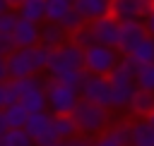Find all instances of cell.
Masks as SVG:
<instances>
[{"mask_svg":"<svg viewBox=\"0 0 154 146\" xmlns=\"http://www.w3.org/2000/svg\"><path fill=\"white\" fill-rule=\"evenodd\" d=\"M51 57V50L43 45H34V48H14L5 62H7V74L10 79H22V77H34L38 72L46 69Z\"/></svg>","mask_w":154,"mask_h":146,"instance_id":"6da1fadb","label":"cell"},{"mask_svg":"<svg viewBox=\"0 0 154 146\" xmlns=\"http://www.w3.org/2000/svg\"><path fill=\"white\" fill-rule=\"evenodd\" d=\"M135 72H137V65L130 57H120L118 65L113 67V72L106 77L108 86H111L108 110H123V108H128V101H130L132 91L137 89L135 86Z\"/></svg>","mask_w":154,"mask_h":146,"instance_id":"7a4b0ae2","label":"cell"},{"mask_svg":"<svg viewBox=\"0 0 154 146\" xmlns=\"http://www.w3.org/2000/svg\"><path fill=\"white\" fill-rule=\"evenodd\" d=\"M75 127H77V134L79 136H99L108 124H111V110L108 108H101L96 103H87V101H77V105L72 108L70 112Z\"/></svg>","mask_w":154,"mask_h":146,"instance_id":"3957f363","label":"cell"},{"mask_svg":"<svg viewBox=\"0 0 154 146\" xmlns=\"http://www.w3.org/2000/svg\"><path fill=\"white\" fill-rule=\"evenodd\" d=\"M82 57H84V50H79L77 45H72L70 41L63 43V45H58V48H53L51 50V57H48V65H46L48 79L51 81H58L67 72L82 69Z\"/></svg>","mask_w":154,"mask_h":146,"instance_id":"277c9868","label":"cell"},{"mask_svg":"<svg viewBox=\"0 0 154 146\" xmlns=\"http://www.w3.org/2000/svg\"><path fill=\"white\" fill-rule=\"evenodd\" d=\"M120 55L116 53V48H108V45H89L84 50V57H82V69L87 74H96V77H108L113 72V67L118 65Z\"/></svg>","mask_w":154,"mask_h":146,"instance_id":"5b68a950","label":"cell"},{"mask_svg":"<svg viewBox=\"0 0 154 146\" xmlns=\"http://www.w3.org/2000/svg\"><path fill=\"white\" fill-rule=\"evenodd\" d=\"M79 93L72 91L70 86L60 84V81H51L46 84V110H51V115H70L72 108L77 105Z\"/></svg>","mask_w":154,"mask_h":146,"instance_id":"8992f818","label":"cell"},{"mask_svg":"<svg viewBox=\"0 0 154 146\" xmlns=\"http://www.w3.org/2000/svg\"><path fill=\"white\" fill-rule=\"evenodd\" d=\"M154 7V0H108V17H113L118 24L142 19Z\"/></svg>","mask_w":154,"mask_h":146,"instance_id":"52a82bcc","label":"cell"},{"mask_svg":"<svg viewBox=\"0 0 154 146\" xmlns=\"http://www.w3.org/2000/svg\"><path fill=\"white\" fill-rule=\"evenodd\" d=\"M24 132L29 134V139L34 141V146L53 144V141H55V136H53V115H51L48 110H43V112H31V115L26 117Z\"/></svg>","mask_w":154,"mask_h":146,"instance_id":"ba28073f","label":"cell"},{"mask_svg":"<svg viewBox=\"0 0 154 146\" xmlns=\"http://www.w3.org/2000/svg\"><path fill=\"white\" fill-rule=\"evenodd\" d=\"M79 98L87 103H96L101 108H108L111 101V86L106 77H96V74H87L82 86H79Z\"/></svg>","mask_w":154,"mask_h":146,"instance_id":"9c48e42d","label":"cell"},{"mask_svg":"<svg viewBox=\"0 0 154 146\" xmlns=\"http://www.w3.org/2000/svg\"><path fill=\"white\" fill-rule=\"evenodd\" d=\"M87 26H89V31H91V36H94V43H99V45H108V48H116L118 36H120V24H118L113 17H108V14L96 17V19L89 22Z\"/></svg>","mask_w":154,"mask_h":146,"instance_id":"30bf717a","label":"cell"},{"mask_svg":"<svg viewBox=\"0 0 154 146\" xmlns=\"http://www.w3.org/2000/svg\"><path fill=\"white\" fill-rule=\"evenodd\" d=\"M147 36L144 26H142V19H135V22H123L120 24V36H118V43H116V53L118 55H130V50Z\"/></svg>","mask_w":154,"mask_h":146,"instance_id":"8fae6325","label":"cell"},{"mask_svg":"<svg viewBox=\"0 0 154 146\" xmlns=\"http://www.w3.org/2000/svg\"><path fill=\"white\" fill-rule=\"evenodd\" d=\"M128 139H130V122H116L108 124L91 141V146H128Z\"/></svg>","mask_w":154,"mask_h":146,"instance_id":"7c38bea8","label":"cell"},{"mask_svg":"<svg viewBox=\"0 0 154 146\" xmlns=\"http://www.w3.org/2000/svg\"><path fill=\"white\" fill-rule=\"evenodd\" d=\"M10 38H12V45L14 48H34V45H38V24L17 19Z\"/></svg>","mask_w":154,"mask_h":146,"instance_id":"4fadbf2b","label":"cell"},{"mask_svg":"<svg viewBox=\"0 0 154 146\" xmlns=\"http://www.w3.org/2000/svg\"><path fill=\"white\" fill-rule=\"evenodd\" d=\"M72 10L84 19V24H89L96 17L108 14V0H75L72 2Z\"/></svg>","mask_w":154,"mask_h":146,"instance_id":"5bb4252c","label":"cell"},{"mask_svg":"<svg viewBox=\"0 0 154 146\" xmlns=\"http://www.w3.org/2000/svg\"><path fill=\"white\" fill-rule=\"evenodd\" d=\"M63 43H67V34L60 29V24L43 22V24L38 26V45L53 50V48H58V45H63Z\"/></svg>","mask_w":154,"mask_h":146,"instance_id":"9a60e30c","label":"cell"},{"mask_svg":"<svg viewBox=\"0 0 154 146\" xmlns=\"http://www.w3.org/2000/svg\"><path fill=\"white\" fill-rule=\"evenodd\" d=\"M128 108H130V112L137 120H144L152 112V108H154V93L142 91V89H135L132 96H130V101H128Z\"/></svg>","mask_w":154,"mask_h":146,"instance_id":"2e32d148","label":"cell"},{"mask_svg":"<svg viewBox=\"0 0 154 146\" xmlns=\"http://www.w3.org/2000/svg\"><path fill=\"white\" fill-rule=\"evenodd\" d=\"M128 146H154V127L147 120H135L130 124Z\"/></svg>","mask_w":154,"mask_h":146,"instance_id":"e0dca14e","label":"cell"},{"mask_svg":"<svg viewBox=\"0 0 154 146\" xmlns=\"http://www.w3.org/2000/svg\"><path fill=\"white\" fill-rule=\"evenodd\" d=\"M46 84H48V79L38 77V74H34V77H22V79H7V86H10L12 96H14V101H17L19 96L29 93V91H38V89H46Z\"/></svg>","mask_w":154,"mask_h":146,"instance_id":"ac0fdd59","label":"cell"},{"mask_svg":"<svg viewBox=\"0 0 154 146\" xmlns=\"http://www.w3.org/2000/svg\"><path fill=\"white\" fill-rule=\"evenodd\" d=\"M43 14H46V0H24L17 7V17L31 24H43Z\"/></svg>","mask_w":154,"mask_h":146,"instance_id":"d6986e66","label":"cell"},{"mask_svg":"<svg viewBox=\"0 0 154 146\" xmlns=\"http://www.w3.org/2000/svg\"><path fill=\"white\" fill-rule=\"evenodd\" d=\"M125 57H130L137 67H140V65H152V62H154V38H152V36H144V38L130 50V55H125Z\"/></svg>","mask_w":154,"mask_h":146,"instance_id":"ffe728a7","label":"cell"},{"mask_svg":"<svg viewBox=\"0 0 154 146\" xmlns=\"http://www.w3.org/2000/svg\"><path fill=\"white\" fill-rule=\"evenodd\" d=\"M53 136L55 141H70L77 136V127L70 115H53Z\"/></svg>","mask_w":154,"mask_h":146,"instance_id":"44dd1931","label":"cell"},{"mask_svg":"<svg viewBox=\"0 0 154 146\" xmlns=\"http://www.w3.org/2000/svg\"><path fill=\"white\" fill-rule=\"evenodd\" d=\"M17 103L31 115V112H43L46 110V89H38V91H29L24 96L17 98Z\"/></svg>","mask_w":154,"mask_h":146,"instance_id":"7402d4cb","label":"cell"},{"mask_svg":"<svg viewBox=\"0 0 154 146\" xmlns=\"http://www.w3.org/2000/svg\"><path fill=\"white\" fill-rule=\"evenodd\" d=\"M2 115H5V122H7L10 129H24L26 117H29V112H26L17 101L10 103V105H5V108H2Z\"/></svg>","mask_w":154,"mask_h":146,"instance_id":"603a6c76","label":"cell"},{"mask_svg":"<svg viewBox=\"0 0 154 146\" xmlns=\"http://www.w3.org/2000/svg\"><path fill=\"white\" fill-rule=\"evenodd\" d=\"M72 10V2L67 0H46V14H43V22H51V24H60V19Z\"/></svg>","mask_w":154,"mask_h":146,"instance_id":"cb8c5ba5","label":"cell"},{"mask_svg":"<svg viewBox=\"0 0 154 146\" xmlns=\"http://www.w3.org/2000/svg\"><path fill=\"white\" fill-rule=\"evenodd\" d=\"M135 86L142 89V91L154 93V62L137 67V72H135Z\"/></svg>","mask_w":154,"mask_h":146,"instance_id":"d4e9b609","label":"cell"},{"mask_svg":"<svg viewBox=\"0 0 154 146\" xmlns=\"http://www.w3.org/2000/svg\"><path fill=\"white\" fill-rule=\"evenodd\" d=\"M0 146H34V141L24 129H7L5 136L0 139Z\"/></svg>","mask_w":154,"mask_h":146,"instance_id":"484cf974","label":"cell"},{"mask_svg":"<svg viewBox=\"0 0 154 146\" xmlns=\"http://www.w3.org/2000/svg\"><path fill=\"white\" fill-rule=\"evenodd\" d=\"M67 41H70L72 45H77L79 50H87L89 45H94V36H91V31H89V26H87V24H84V26H79L77 31L67 34Z\"/></svg>","mask_w":154,"mask_h":146,"instance_id":"4316f807","label":"cell"},{"mask_svg":"<svg viewBox=\"0 0 154 146\" xmlns=\"http://www.w3.org/2000/svg\"><path fill=\"white\" fill-rule=\"evenodd\" d=\"M79 26H84V19H82L75 10H70V12L60 19V29H63L65 34H72V31H77Z\"/></svg>","mask_w":154,"mask_h":146,"instance_id":"83f0119b","label":"cell"},{"mask_svg":"<svg viewBox=\"0 0 154 146\" xmlns=\"http://www.w3.org/2000/svg\"><path fill=\"white\" fill-rule=\"evenodd\" d=\"M84 77H87V72H84V69H77V72H67V74H65V77H60L58 81H60V84H65V86H70L72 91H77V93H79V86H82Z\"/></svg>","mask_w":154,"mask_h":146,"instance_id":"f1b7e54d","label":"cell"},{"mask_svg":"<svg viewBox=\"0 0 154 146\" xmlns=\"http://www.w3.org/2000/svg\"><path fill=\"white\" fill-rule=\"evenodd\" d=\"M17 12L10 7V10H5L2 14H0V34H12V29H14V24H17Z\"/></svg>","mask_w":154,"mask_h":146,"instance_id":"f546056e","label":"cell"},{"mask_svg":"<svg viewBox=\"0 0 154 146\" xmlns=\"http://www.w3.org/2000/svg\"><path fill=\"white\" fill-rule=\"evenodd\" d=\"M10 103H14V96H12L10 86H7V81H0V110L5 105H10Z\"/></svg>","mask_w":154,"mask_h":146,"instance_id":"4dcf8cb0","label":"cell"},{"mask_svg":"<svg viewBox=\"0 0 154 146\" xmlns=\"http://www.w3.org/2000/svg\"><path fill=\"white\" fill-rule=\"evenodd\" d=\"M12 50H14V45H12L10 34H0V57H7Z\"/></svg>","mask_w":154,"mask_h":146,"instance_id":"1f68e13d","label":"cell"},{"mask_svg":"<svg viewBox=\"0 0 154 146\" xmlns=\"http://www.w3.org/2000/svg\"><path fill=\"white\" fill-rule=\"evenodd\" d=\"M142 26H144V31H147V36H152L154 38V7L142 17Z\"/></svg>","mask_w":154,"mask_h":146,"instance_id":"d6a6232c","label":"cell"},{"mask_svg":"<svg viewBox=\"0 0 154 146\" xmlns=\"http://www.w3.org/2000/svg\"><path fill=\"white\" fill-rule=\"evenodd\" d=\"M65 146H91V141H89L87 136H79V134H77V136H72L70 141H65Z\"/></svg>","mask_w":154,"mask_h":146,"instance_id":"836d02e7","label":"cell"},{"mask_svg":"<svg viewBox=\"0 0 154 146\" xmlns=\"http://www.w3.org/2000/svg\"><path fill=\"white\" fill-rule=\"evenodd\" d=\"M10 79V74H7V62H5V57H0V81H7Z\"/></svg>","mask_w":154,"mask_h":146,"instance_id":"e575fe53","label":"cell"},{"mask_svg":"<svg viewBox=\"0 0 154 146\" xmlns=\"http://www.w3.org/2000/svg\"><path fill=\"white\" fill-rule=\"evenodd\" d=\"M10 127H7V122H5V115H2V110H0V139L5 136V132H7Z\"/></svg>","mask_w":154,"mask_h":146,"instance_id":"d590c367","label":"cell"},{"mask_svg":"<svg viewBox=\"0 0 154 146\" xmlns=\"http://www.w3.org/2000/svg\"><path fill=\"white\" fill-rule=\"evenodd\" d=\"M5 2H7V7H12V10H14V7H19L24 0H5Z\"/></svg>","mask_w":154,"mask_h":146,"instance_id":"8d00e7d4","label":"cell"},{"mask_svg":"<svg viewBox=\"0 0 154 146\" xmlns=\"http://www.w3.org/2000/svg\"><path fill=\"white\" fill-rule=\"evenodd\" d=\"M144 120H147V122H149V124H152V127H154V108H152V112H149V115H147V117H144Z\"/></svg>","mask_w":154,"mask_h":146,"instance_id":"74e56055","label":"cell"},{"mask_svg":"<svg viewBox=\"0 0 154 146\" xmlns=\"http://www.w3.org/2000/svg\"><path fill=\"white\" fill-rule=\"evenodd\" d=\"M5 10H10V7H7V2H5V0H0V14H2Z\"/></svg>","mask_w":154,"mask_h":146,"instance_id":"f35d334b","label":"cell"},{"mask_svg":"<svg viewBox=\"0 0 154 146\" xmlns=\"http://www.w3.org/2000/svg\"><path fill=\"white\" fill-rule=\"evenodd\" d=\"M46 146H65V141H53V144H46Z\"/></svg>","mask_w":154,"mask_h":146,"instance_id":"ab89813d","label":"cell"},{"mask_svg":"<svg viewBox=\"0 0 154 146\" xmlns=\"http://www.w3.org/2000/svg\"><path fill=\"white\" fill-rule=\"evenodd\" d=\"M67 2H75V0H67Z\"/></svg>","mask_w":154,"mask_h":146,"instance_id":"60d3db41","label":"cell"}]
</instances>
